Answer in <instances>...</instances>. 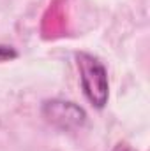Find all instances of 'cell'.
<instances>
[{
    "mask_svg": "<svg viewBox=\"0 0 150 151\" xmlns=\"http://www.w3.org/2000/svg\"><path fill=\"white\" fill-rule=\"evenodd\" d=\"M76 63L79 70L81 88L85 97L90 100V104L97 109H103L108 104L110 97V84H108V72L103 62L95 58L90 53H78Z\"/></svg>",
    "mask_w": 150,
    "mask_h": 151,
    "instance_id": "6da1fadb",
    "label": "cell"
},
{
    "mask_svg": "<svg viewBox=\"0 0 150 151\" xmlns=\"http://www.w3.org/2000/svg\"><path fill=\"white\" fill-rule=\"evenodd\" d=\"M44 116L62 127V128H71V127H81L85 123L87 114L85 111L73 102H64V100H51L44 104Z\"/></svg>",
    "mask_w": 150,
    "mask_h": 151,
    "instance_id": "7a4b0ae2",
    "label": "cell"
},
{
    "mask_svg": "<svg viewBox=\"0 0 150 151\" xmlns=\"http://www.w3.org/2000/svg\"><path fill=\"white\" fill-rule=\"evenodd\" d=\"M14 58H18V51L11 46L0 44V62H9V60H14Z\"/></svg>",
    "mask_w": 150,
    "mask_h": 151,
    "instance_id": "3957f363",
    "label": "cell"
},
{
    "mask_svg": "<svg viewBox=\"0 0 150 151\" xmlns=\"http://www.w3.org/2000/svg\"><path fill=\"white\" fill-rule=\"evenodd\" d=\"M113 151H136L131 144H127V142H118L115 148H113Z\"/></svg>",
    "mask_w": 150,
    "mask_h": 151,
    "instance_id": "277c9868",
    "label": "cell"
}]
</instances>
